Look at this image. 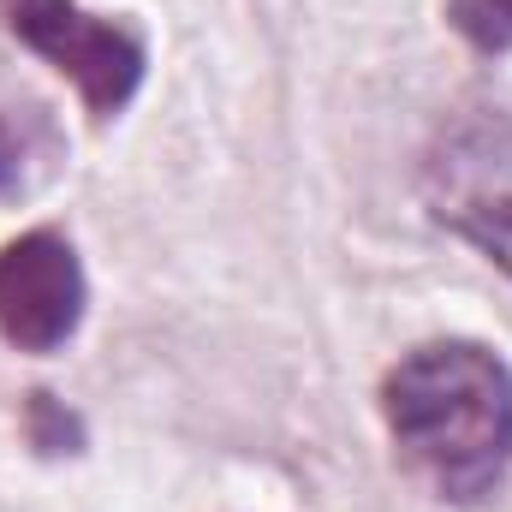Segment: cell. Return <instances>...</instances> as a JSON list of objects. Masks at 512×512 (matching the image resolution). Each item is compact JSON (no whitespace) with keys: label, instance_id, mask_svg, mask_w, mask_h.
Instances as JSON below:
<instances>
[{"label":"cell","instance_id":"cell-1","mask_svg":"<svg viewBox=\"0 0 512 512\" xmlns=\"http://www.w3.org/2000/svg\"><path fill=\"white\" fill-rule=\"evenodd\" d=\"M387 423L417 471L453 495H489L512 465V370L471 340L417 346L382 387Z\"/></svg>","mask_w":512,"mask_h":512},{"label":"cell","instance_id":"cell-2","mask_svg":"<svg viewBox=\"0 0 512 512\" xmlns=\"http://www.w3.org/2000/svg\"><path fill=\"white\" fill-rule=\"evenodd\" d=\"M423 197L447 233L512 274V114H477L423 161Z\"/></svg>","mask_w":512,"mask_h":512},{"label":"cell","instance_id":"cell-3","mask_svg":"<svg viewBox=\"0 0 512 512\" xmlns=\"http://www.w3.org/2000/svg\"><path fill=\"white\" fill-rule=\"evenodd\" d=\"M12 30L30 54L60 66L96 114H120L143 84V42L120 24L90 18L78 0H18Z\"/></svg>","mask_w":512,"mask_h":512},{"label":"cell","instance_id":"cell-4","mask_svg":"<svg viewBox=\"0 0 512 512\" xmlns=\"http://www.w3.org/2000/svg\"><path fill=\"white\" fill-rule=\"evenodd\" d=\"M84 322V268L60 233H24L0 251V334L18 352H54Z\"/></svg>","mask_w":512,"mask_h":512},{"label":"cell","instance_id":"cell-5","mask_svg":"<svg viewBox=\"0 0 512 512\" xmlns=\"http://www.w3.org/2000/svg\"><path fill=\"white\" fill-rule=\"evenodd\" d=\"M60 161V137L42 108H0V191H30Z\"/></svg>","mask_w":512,"mask_h":512},{"label":"cell","instance_id":"cell-6","mask_svg":"<svg viewBox=\"0 0 512 512\" xmlns=\"http://www.w3.org/2000/svg\"><path fill=\"white\" fill-rule=\"evenodd\" d=\"M447 12H453L459 36H471L477 48H489V54L512 48V0H447Z\"/></svg>","mask_w":512,"mask_h":512}]
</instances>
